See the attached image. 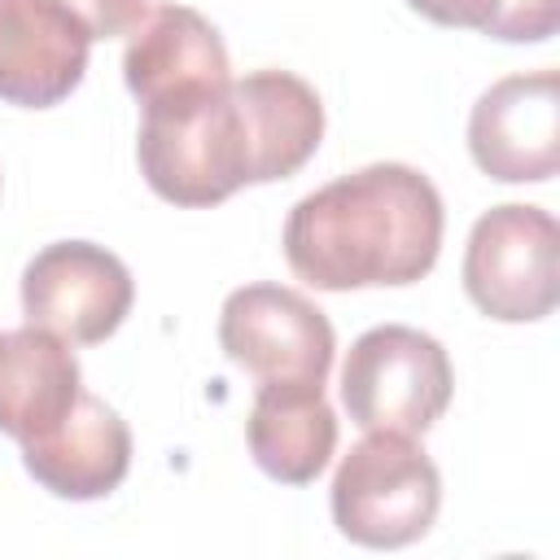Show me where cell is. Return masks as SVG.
<instances>
[{"label": "cell", "instance_id": "cell-16", "mask_svg": "<svg viewBox=\"0 0 560 560\" xmlns=\"http://www.w3.org/2000/svg\"><path fill=\"white\" fill-rule=\"evenodd\" d=\"M66 9L92 39H118L131 35L149 18V0H52Z\"/></svg>", "mask_w": 560, "mask_h": 560}, {"label": "cell", "instance_id": "cell-8", "mask_svg": "<svg viewBox=\"0 0 560 560\" xmlns=\"http://www.w3.org/2000/svg\"><path fill=\"white\" fill-rule=\"evenodd\" d=\"M468 153L499 184H542L560 166V74L529 70L486 88L468 114Z\"/></svg>", "mask_w": 560, "mask_h": 560}, {"label": "cell", "instance_id": "cell-13", "mask_svg": "<svg viewBox=\"0 0 560 560\" xmlns=\"http://www.w3.org/2000/svg\"><path fill=\"white\" fill-rule=\"evenodd\" d=\"M232 96L249 131L254 184L289 179L311 162L324 140V105L306 79L289 70H254L232 79Z\"/></svg>", "mask_w": 560, "mask_h": 560}, {"label": "cell", "instance_id": "cell-14", "mask_svg": "<svg viewBox=\"0 0 560 560\" xmlns=\"http://www.w3.org/2000/svg\"><path fill=\"white\" fill-rule=\"evenodd\" d=\"M245 442L271 481H315L337 451V416L324 398V385H258Z\"/></svg>", "mask_w": 560, "mask_h": 560}, {"label": "cell", "instance_id": "cell-9", "mask_svg": "<svg viewBox=\"0 0 560 560\" xmlns=\"http://www.w3.org/2000/svg\"><path fill=\"white\" fill-rule=\"evenodd\" d=\"M92 35L52 0H0V101L48 109L88 70Z\"/></svg>", "mask_w": 560, "mask_h": 560}, {"label": "cell", "instance_id": "cell-2", "mask_svg": "<svg viewBox=\"0 0 560 560\" xmlns=\"http://www.w3.org/2000/svg\"><path fill=\"white\" fill-rule=\"evenodd\" d=\"M140 175L171 206H219L254 184V153L232 83L144 105L136 136Z\"/></svg>", "mask_w": 560, "mask_h": 560}, {"label": "cell", "instance_id": "cell-12", "mask_svg": "<svg viewBox=\"0 0 560 560\" xmlns=\"http://www.w3.org/2000/svg\"><path fill=\"white\" fill-rule=\"evenodd\" d=\"M83 394L70 346L35 324L0 332V433L31 442L52 433Z\"/></svg>", "mask_w": 560, "mask_h": 560}, {"label": "cell", "instance_id": "cell-4", "mask_svg": "<svg viewBox=\"0 0 560 560\" xmlns=\"http://www.w3.org/2000/svg\"><path fill=\"white\" fill-rule=\"evenodd\" d=\"M451 359L438 337L381 324L368 328L341 363V402L359 429L381 433H429L451 407Z\"/></svg>", "mask_w": 560, "mask_h": 560}, {"label": "cell", "instance_id": "cell-6", "mask_svg": "<svg viewBox=\"0 0 560 560\" xmlns=\"http://www.w3.org/2000/svg\"><path fill=\"white\" fill-rule=\"evenodd\" d=\"M219 346L258 385H324L337 337L328 315L298 289L245 284L219 311Z\"/></svg>", "mask_w": 560, "mask_h": 560}, {"label": "cell", "instance_id": "cell-11", "mask_svg": "<svg viewBox=\"0 0 560 560\" xmlns=\"http://www.w3.org/2000/svg\"><path fill=\"white\" fill-rule=\"evenodd\" d=\"M122 79L140 105L192 96L232 83L228 48L219 31L188 4L149 9L122 52Z\"/></svg>", "mask_w": 560, "mask_h": 560}, {"label": "cell", "instance_id": "cell-10", "mask_svg": "<svg viewBox=\"0 0 560 560\" xmlns=\"http://www.w3.org/2000/svg\"><path fill=\"white\" fill-rule=\"evenodd\" d=\"M22 464L57 499H105L131 468V429L109 402L83 389L52 433L22 442Z\"/></svg>", "mask_w": 560, "mask_h": 560}, {"label": "cell", "instance_id": "cell-3", "mask_svg": "<svg viewBox=\"0 0 560 560\" xmlns=\"http://www.w3.org/2000/svg\"><path fill=\"white\" fill-rule=\"evenodd\" d=\"M442 508V477L407 433L368 429L337 464L332 521L359 547H407L429 534Z\"/></svg>", "mask_w": 560, "mask_h": 560}, {"label": "cell", "instance_id": "cell-15", "mask_svg": "<svg viewBox=\"0 0 560 560\" xmlns=\"http://www.w3.org/2000/svg\"><path fill=\"white\" fill-rule=\"evenodd\" d=\"M438 26L481 31L503 44H542L560 26V0H407Z\"/></svg>", "mask_w": 560, "mask_h": 560}, {"label": "cell", "instance_id": "cell-1", "mask_svg": "<svg viewBox=\"0 0 560 560\" xmlns=\"http://www.w3.org/2000/svg\"><path fill=\"white\" fill-rule=\"evenodd\" d=\"M442 249V197L402 162H372L306 192L284 223V258L311 289L416 284Z\"/></svg>", "mask_w": 560, "mask_h": 560}, {"label": "cell", "instance_id": "cell-7", "mask_svg": "<svg viewBox=\"0 0 560 560\" xmlns=\"http://www.w3.org/2000/svg\"><path fill=\"white\" fill-rule=\"evenodd\" d=\"M136 298L131 271L118 254L92 241L44 245L22 271V311L26 324L70 341L96 346L127 319Z\"/></svg>", "mask_w": 560, "mask_h": 560}, {"label": "cell", "instance_id": "cell-5", "mask_svg": "<svg viewBox=\"0 0 560 560\" xmlns=\"http://www.w3.org/2000/svg\"><path fill=\"white\" fill-rule=\"evenodd\" d=\"M560 228L542 206H494L486 210L464 249V289L472 306L503 324H534L551 315L560 298L556 280Z\"/></svg>", "mask_w": 560, "mask_h": 560}]
</instances>
